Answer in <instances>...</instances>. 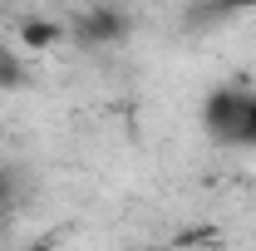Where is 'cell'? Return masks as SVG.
I'll return each mask as SVG.
<instances>
[{"label": "cell", "instance_id": "obj_1", "mask_svg": "<svg viewBox=\"0 0 256 251\" xmlns=\"http://www.w3.org/2000/svg\"><path fill=\"white\" fill-rule=\"evenodd\" d=\"M246 94L252 89H217L202 108V124L217 143H232L236 148V128H242V114H246Z\"/></svg>", "mask_w": 256, "mask_h": 251}, {"label": "cell", "instance_id": "obj_2", "mask_svg": "<svg viewBox=\"0 0 256 251\" xmlns=\"http://www.w3.org/2000/svg\"><path fill=\"white\" fill-rule=\"evenodd\" d=\"M79 34H84V40H118V34H124V15H118V10H89V15L79 20Z\"/></svg>", "mask_w": 256, "mask_h": 251}, {"label": "cell", "instance_id": "obj_3", "mask_svg": "<svg viewBox=\"0 0 256 251\" xmlns=\"http://www.w3.org/2000/svg\"><path fill=\"white\" fill-rule=\"evenodd\" d=\"M60 25H50V20H25V25H20V40H25V44H34V50H44V44H54V40H60Z\"/></svg>", "mask_w": 256, "mask_h": 251}, {"label": "cell", "instance_id": "obj_4", "mask_svg": "<svg viewBox=\"0 0 256 251\" xmlns=\"http://www.w3.org/2000/svg\"><path fill=\"white\" fill-rule=\"evenodd\" d=\"M236 148H256V89L246 94V114H242V128H236Z\"/></svg>", "mask_w": 256, "mask_h": 251}, {"label": "cell", "instance_id": "obj_5", "mask_svg": "<svg viewBox=\"0 0 256 251\" xmlns=\"http://www.w3.org/2000/svg\"><path fill=\"white\" fill-rule=\"evenodd\" d=\"M20 84H25L20 60H15V54H0V89H20Z\"/></svg>", "mask_w": 256, "mask_h": 251}, {"label": "cell", "instance_id": "obj_6", "mask_svg": "<svg viewBox=\"0 0 256 251\" xmlns=\"http://www.w3.org/2000/svg\"><path fill=\"white\" fill-rule=\"evenodd\" d=\"M217 10H256V0H217Z\"/></svg>", "mask_w": 256, "mask_h": 251}, {"label": "cell", "instance_id": "obj_7", "mask_svg": "<svg viewBox=\"0 0 256 251\" xmlns=\"http://www.w3.org/2000/svg\"><path fill=\"white\" fill-rule=\"evenodd\" d=\"M5 207H10V178L0 172V217H5Z\"/></svg>", "mask_w": 256, "mask_h": 251}]
</instances>
